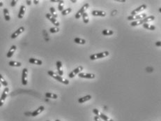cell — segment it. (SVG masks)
I'll return each mask as SVG.
<instances>
[{"mask_svg": "<svg viewBox=\"0 0 161 121\" xmlns=\"http://www.w3.org/2000/svg\"><path fill=\"white\" fill-rule=\"evenodd\" d=\"M118 2H125V0H123V1H121V0H118Z\"/></svg>", "mask_w": 161, "mask_h": 121, "instance_id": "60d3db41", "label": "cell"}, {"mask_svg": "<svg viewBox=\"0 0 161 121\" xmlns=\"http://www.w3.org/2000/svg\"><path fill=\"white\" fill-rule=\"evenodd\" d=\"M48 74L49 76H50L51 77H52V78H54V79H56L57 81H58L60 82V83H61L63 84H64V85H69V80L63 78L62 76H59L57 73L54 72L52 71H48Z\"/></svg>", "mask_w": 161, "mask_h": 121, "instance_id": "7a4b0ae2", "label": "cell"}, {"mask_svg": "<svg viewBox=\"0 0 161 121\" xmlns=\"http://www.w3.org/2000/svg\"><path fill=\"white\" fill-rule=\"evenodd\" d=\"M74 42L76 43H78V44L83 45V44H85V43H86V40L83 39H81V38H75Z\"/></svg>", "mask_w": 161, "mask_h": 121, "instance_id": "d4e9b609", "label": "cell"}, {"mask_svg": "<svg viewBox=\"0 0 161 121\" xmlns=\"http://www.w3.org/2000/svg\"><path fill=\"white\" fill-rule=\"evenodd\" d=\"M3 12L5 20H6V21H9V20H11V17H10V15H9V10L6 9V8H5V9H4Z\"/></svg>", "mask_w": 161, "mask_h": 121, "instance_id": "ffe728a7", "label": "cell"}, {"mask_svg": "<svg viewBox=\"0 0 161 121\" xmlns=\"http://www.w3.org/2000/svg\"><path fill=\"white\" fill-rule=\"evenodd\" d=\"M18 2L16 1V0H13L12 2H11V6L13 7V6H15L16 5V3H17Z\"/></svg>", "mask_w": 161, "mask_h": 121, "instance_id": "836d02e7", "label": "cell"}, {"mask_svg": "<svg viewBox=\"0 0 161 121\" xmlns=\"http://www.w3.org/2000/svg\"><path fill=\"white\" fill-rule=\"evenodd\" d=\"M146 13H142V14H140V15H130L128 17V20H139L141 19L146 18Z\"/></svg>", "mask_w": 161, "mask_h": 121, "instance_id": "ba28073f", "label": "cell"}, {"mask_svg": "<svg viewBox=\"0 0 161 121\" xmlns=\"http://www.w3.org/2000/svg\"><path fill=\"white\" fill-rule=\"evenodd\" d=\"M9 66L11 67H21L22 66V63L19 62H16V61H10L9 62Z\"/></svg>", "mask_w": 161, "mask_h": 121, "instance_id": "cb8c5ba5", "label": "cell"}, {"mask_svg": "<svg viewBox=\"0 0 161 121\" xmlns=\"http://www.w3.org/2000/svg\"><path fill=\"white\" fill-rule=\"evenodd\" d=\"M71 2H73V3H76V2H77V1H76V0H71Z\"/></svg>", "mask_w": 161, "mask_h": 121, "instance_id": "b9f144b4", "label": "cell"}, {"mask_svg": "<svg viewBox=\"0 0 161 121\" xmlns=\"http://www.w3.org/2000/svg\"><path fill=\"white\" fill-rule=\"evenodd\" d=\"M9 92V88L8 87H6L4 90L3 92H2V94L1 96V98H0V106H3L4 103L6 100V97H8Z\"/></svg>", "mask_w": 161, "mask_h": 121, "instance_id": "5b68a950", "label": "cell"}, {"mask_svg": "<svg viewBox=\"0 0 161 121\" xmlns=\"http://www.w3.org/2000/svg\"><path fill=\"white\" fill-rule=\"evenodd\" d=\"M93 113H95V115H97V116H99V113H100V111H99V110H98L97 109H93Z\"/></svg>", "mask_w": 161, "mask_h": 121, "instance_id": "d6a6232c", "label": "cell"}, {"mask_svg": "<svg viewBox=\"0 0 161 121\" xmlns=\"http://www.w3.org/2000/svg\"><path fill=\"white\" fill-rule=\"evenodd\" d=\"M0 83H1V84L3 85L4 87H7V86H8V83H7V81L4 79L3 76H2L1 74H0Z\"/></svg>", "mask_w": 161, "mask_h": 121, "instance_id": "4316f807", "label": "cell"}, {"mask_svg": "<svg viewBox=\"0 0 161 121\" xmlns=\"http://www.w3.org/2000/svg\"><path fill=\"white\" fill-rule=\"evenodd\" d=\"M16 49H17V47H16V45H13L11 47V49H9V52H8V53L6 55V57L8 58H11L12 57L13 54H14V53L16 51Z\"/></svg>", "mask_w": 161, "mask_h": 121, "instance_id": "2e32d148", "label": "cell"}, {"mask_svg": "<svg viewBox=\"0 0 161 121\" xmlns=\"http://www.w3.org/2000/svg\"><path fill=\"white\" fill-rule=\"evenodd\" d=\"M26 2H27V5L29 6V5H31V1H28V0H27V1H26Z\"/></svg>", "mask_w": 161, "mask_h": 121, "instance_id": "8d00e7d4", "label": "cell"}, {"mask_svg": "<svg viewBox=\"0 0 161 121\" xmlns=\"http://www.w3.org/2000/svg\"><path fill=\"white\" fill-rule=\"evenodd\" d=\"M47 121H50V120H47Z\"/></svg>", "mask_w": 161, "mask_h": 121, "instance_id": "f6af8a7d", "label": "cell"}, {"mask_svg": "<svg viewBox=\"0 0 161 121\" xmlns=\"http://www.w3.org/2000/svg\"><path fill=\"white\" fill-rule=\"evenodd\" d=\"M25 11H26V7H25V6H24V5H22V6H20L19 13H18V18L22 19V18H23V17H24V13H25Z\"/></svg>", "mask_w": 161, "mask_h": 121, "instance_id": "e0dca14e", "label": "cell"}, {"mask_svg": "<svg viewBox=\"0 0 161 121\" xmlns=\"http://www.w3.org/2000/svg\"><path fill=\"white\" fill-rule=\"evenodd\" d=\"M143 27L144 28H145L146 30H155V27L154 25H149V23H144Z\"/></svg>", "mask_w": 161, "mask_h": 121, "instance_id": "7402d4cb", "label": "cell"}, {"mask_svg": "<svg viewBox=\"0 0 161 121\" xmlns=\"http://www.w3.org/2000/svg\"><path fill=\"white\" fill-rule=\"evenodd\" d=\"M29 63L33 64H36V65H41L43 64L42 60H39V59H36V58H30L29 60Z\"/></svg>", "mask_w": 161, "mask_h": 121, "instance_id": "d6986e66", "label": "cell"}, {"mask_svg": "<svg viewBox=\"0 0 161 121\" xmlns=\"http://www.w3.org/2000/svg\"><path fill=\"white\" fill-rule=\"evenodd\" d=\"M45 97H47V98L54 99V100H56V99L58 98L57 94H54V93H52V92H46V93H45Z\"/></svg>", "mask_w": 161, "mask_h": 121, "instance_id": "603a6c76", "label": "cell"}, {"mask_svg": "<svg viewBox=\"0 0 161 121\" xmlns=\"http://www.w3.org/2000/svg\"><path fill=\"white\" fill-rule=\"evenodd\" d=\"M55 121H61V120H58V119H57V120H56Z\"/></svg>", "mask_w": 161, "mask_h": 121, "instance_id": "7bdbcfd3", "label": "cell"}, {"mask_svg": "<svg viewBox=\"0 0 161 121\" xmlns=\"http://www.w3.org/2000/svg\"><path fill=\"white\" fill-rule=\"evenodd\" d=\"M94 120L95 121H102V120L101 119V118H99V116L95 115V117H94Z\"/></svg>", "mask_w": 161, "mask_h": 121, "instance_id": "e575fe53", "label": "cell"}, {"mask_svg": "<svg viewBox=\"0 0 161 121\" xmlns=\"http://www.w3.org/2000/svg\"><path fill=\"white\" fill-rule=\"evenodd\" d=\"M84 69V67L82 66H79L77 68H75V69H73L72 71L69 74V76L71 78V79H73V77L75 76V75L77 74H79L80 73H81V71Z\"/></svg>", "mask_w": 161, "mask_h": 121, "instance_id": "52a82bcc", "label": "cell"}, {"mask_svg": "<svg viewBox=\"0 0 161 121\" xmlns=\"http://www.w3.org/2000/svg\"><path fill=\"white\" fill-rule=\"evenodd\" d=\"M1 87H2V84L0 83V88H1Z\"/></svg>", "mask_w": 161, "mask_h": 121, "instance_id": "ee69618b", "label": "cell"}, {"mask_svg": "<svg viewBox=\"0 0 161 121\" xmlns=\"http://www.w3.org/2000/svg\"><path fill=\"white\" fill-rule=\"evenodd\" d=\"M44 109H45V107L43 106H39V108L37 109H36L34 111H33L32 113H31V116H33V117H35L36 115H39L41 113H42L43 111H44Z\"/></svg>", "mask_w": 161, "mask_h": 121, "instance_id": "5bb4252c", "label": "cell"}, {"mask_svg": "<svg viewBox=\"0 0 161 121\" xmlns=\"http://www.w3.org/2000/svg\"><path fill=\"white\" fill-rule=\"evenodd\" d=\"M102 34L105 36H110L114 34V32L112 30H104L102 32Z\"/></svg>", "mask_w": 161, "mask_h": 121, "instance_id": "83f0119b", "label": "cell"}, {"mask_svg": "<svg viewBox=\"0 0 161 121\" xmlns=\"http://www.w3.org/2000/svg\"><path fill=\"white\" fill-rule=\"evenodd\" d=\"M57 71H58V74L59 76H63V66H62V63L61 61H57Z\"/></svg>", "mask_w": 161, "mask_h": 121, "instance_id": "4fadbf2b", "label": "cell"}, {"mask_svg": "<svg viewBox=\"0 0 161 121\" xmlns=\"http://www.w3.org/2000/svg\"><path fill=\"white\" fill-rule=\"evenodd\" d=\"M24 31V27H19L17 30L15 31V32H13L12 34H11V39H13L17 38V37H18V36H19L20 34H21Z\"/></svg>", "mask_w": 161, "mask_h": 121, "instance_id": "7c38bea8", "label": "cell"}, {"mask_svg": "<svg viewBox=\"0 0 161 121\" xmlns=\"http://www.w3.org/2000/svg\"><path fill=\"white\" fill-rule=\"evenodd\" d=\"M63 6H64V1H60V0H59L58 10L59 11H62L63 10Z\"/></svg>", "mask_w": 161, "mask_h": 121, "instance_id": "f546056e", "label": "cell"}, {"mask_svg": "<svg viewBox=\"0 0 161 121\" xmlns=\"http://www.w3.org/2000/svg\"><path fill=\"white\" fill-rule=\"evenodd\" d=\"M82 19H83V22L85 24L89 23V15L87 14V13L85 12L84 13H83V15H82Z\"/></svg>", "mask_w": 161, "mask_h": 121, "instance_id": "484cf974", "label": "cell"}, {"mask_svg": "<svg viewBox=\"0 0 161 121\" xmlns=\"http://www.w3.org/2000/svg\"><path fill=\"white\" fill-rule=\"evenodd\" d=\"M72 11V9L71 8H68V9H64V10H63L62 11H61V14L63 15H66L69 14Z\"/></svg>", "mask_w": 161, "mask_h": 121, "instance_id": "4dcf8cb0", "label": "cell"}, {"mask_svg": "<svg viewBox=\"0 0 161 121\" xmlns=\"http://www.w3.org/2000/svg\"><path fill=\"white\" fill-rule=\"evenodd\" d=\"M50 14L52 16H53L54 18H56L57 19V17H58V15H57V12H56V10H55V9L54 8V7H50Z\"/></svg>", "mask_w": 161, "mask_h": 121, "instance_id": "f1b7e54d", "label": "cell"}, {"mask_svg": "<svg viewBox=\"0 0 161 121\" xmlns=\"http://www.w3.org/2000/svg\"><path fill=\"white\" fill-rule=\"evenodd\" d=\"M52 2H59V0H51Z\"/></svg>", "mask_w": 161, "mask_h": 121, "instance_id": "f35d334b", "label": "cell"}, {"mask_svg": "<svg viewBox=\"0 0 161 121\" xmlns=\"http://www.w3.org/2000/svg\"><path fill=\"white\" fill-rule=\"evenodd\" d=\"M59 28L57 27H51L50 29V32L51 33H57V32H59Z\"/></svg>", "mask_w": 161, "mask_h": 121, "instance_id": "1f68e13d", "label": "cell"}, {"mask_svg": "<svg viewBox=\"0 0 161 121\" xmlns=\"http://www.w3.org/2000/svg\"><path fill=\"white\" fill-rule=\"evenodd\" d=\"M110 55V53L108 51H104L102 53H95L90 55V60H95L97 59H101V58H105L107 57Z\"/></svg>", "mask_w": 161, "mask_h": 121, "instance_id": "3957f363", "label": "cell"}, {"mask_svg": "<svg viewBox=\"0 0 161 121\" xmlns=\"http://www.w3.org/2000/svg\"><path fill=\"white\" fill-rule=\"evenodd\" d=\"M27 77H28V69L27 68H24L22 69V84L23 85H27Z\"/></svg>", "mask_w": 161, "mask_h": 121, "instance_id": "8992f818", "label": "cell"}, {"mask_svg": "<svg viewBox=\"0 0 161 121\" xmlns=\"http://www.w3.org/2000/svg\"><path fill=\"white\" fill-rule=\"evenodd\" d=\"M91 14L93 16H101L105 17L106 15V13L103 11H98V10H94L91 12Z\"/></svg>", "mask_w": 161, "mask_h": 121, "instance_id": "9a60e30c", "label": "cell"}, {"mask_svg": "<svg viewBox=\"0 0 161 121\" xmlns=\"http://www.w3.org/2000/svg\"><path fill=\"white\" fill-rule=\"evenodd\" d=\"M99 118H101V120H103L105 121H114L112 118H109L108 116H107L106 115H105L104 113H99Z\"/></svg>", "mask_w": 161, "mask_h": 121, "instance_id": "44dd1931", "label": "cell"}, {"mask_svg": "<svg viewBox=\"0 0 161 121\" xmlns=\"http://www.w3.org/2000/svg\"><path fill=\"white\" fill-rule=\"evenodd\" d=\"M155 45H156V46H159V47H160V46L161 45V41H157V42L155 43Z\"/></svg>", "mask_w": 161, "mask_h": 121, "instance_id": "d590c367", "label": "cell"}, {"mask_svg": "<svg viewBox=\"0 0 161 121\" xmlns=\"http://www.w3.org/2000/svg\"><path fill=\"white\" fill-rule=\"evenodd\" d=\"M154 20H155V16L150 15L149 17H146V18L141 19V20H135V21L132 22L131 23V26L135 27V26H138V25H140L142 24L143 25L144 23H148L149 22L153 21Z\"/></svg>", "mask_w": 161, "mask_h": 121, "instance_id": "6da1fadb", "label": "cell"}, {"mask_svg": "<svg viewBox=\"0 0 161 121\" xmlns=\"http://www.w3.org/2000/svg\"><path fill=\"white\" fill-rule=\"evenodd\" d=\"M39 2V0H34V3L35 4H38Z\"/></svg>", "mask_w": 161, "mask_h": 121, "instance_id": "74e56055", "label": "cell"}, {"mask_svg": "<svg viewBox=\"0 0 161 121\" xmlns=\"http://www.w3.org/2000/svg\"><path fill=\"white\" fill-rule=\"evenodd\" d=\"M146 4H142V6H139V7H137V9H134L133 11H131V15H137V13H140L141 11H142L143 10L146 9Z\"/></svg>", "mask_w": 161, "mask_h": 121, "instance_id": "8fae6325", "label": "cell"}, {"mask_svg": "<svg viewBox=\"0 0 161 121\" xmlns=\"http://www.w3.org/2000/svg\"><path fill=\"white\" fill-rule=\"evenodd\" d=\"M92 98L91 97V95H90V94H87L86 96H84V97H82L80 98L79 100H78V102L80 104H82V103H84V102H86L87 101H89Z\"/></svg>", "mask_w": 161, "mask_h": 121, "instance_id": "ac0fdd59", "label": "cell"}, {"mask_svg": "<svg viewBox=\"0 0 161 121\" xmlns=\"http://www.w3.org/2000/svg\"><path fill=\"white\" fill-rule=\"evenodd\" d=\"M45 16H46V18H48V20H50V21L54 25H55L56 27H59V26L60 25L59 22L58 21L56 18H54L53 16L51 15L50 13H46Z\"/></svg>", "mask_w": 161, "mask_h": 121, "instance_id": "9c48e42d", "label": "cell"}, {"mask_svg": "<svg viewBox=\"0 0 161 121\" xmlns=\"http://www.w3.org/2000/svg\"><path fill=\"white\" fill-rule=\"evenodd\" d=\"M78 76H79L80 78L92 79L95 78V74H90V73L81 72L78 74Z\"/></svg>", "mask_w": 161, "mask_h": 121, "instance_id": "30bf717a", "label": "cell"}, {"mask_svg": "<svg viewBox=\"0 0 161 121\" xmlns=\"http://www.w3.org/2000/svg\"><path fill=\"white\" fill-rule=\"evenodd\" d=\"M3 5H4V4L2 3L1 1H0V7H2V6H3Z\"/></svg>", "mask_w": 161, "mask_h": 121, "instance_id": "ab89813d", "label": "cell"}, {"mask_svg": "<svg viewBox=\"0 0 161 121\" xmlns=\"http://www.w3.org/2000/svg\"><path fill=\"white\" fill-rule=\"evenodd\" d=\"M89 7V4L88 3L85 4H84L83 6H82V8H81L79 11H78L77 13L75 14V18L76 19H79V18H81V16L83 15V13H85V11H87V9Z\"/></svg>", "mask_w": 161, "mask_h": 121, "instance_id": "277c9868", "label": "cell"}]
</instances>
